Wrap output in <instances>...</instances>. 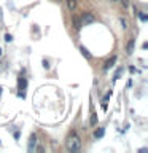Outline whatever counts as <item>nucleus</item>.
<instances>
[{
  "label": "nucleus",
  "mask_w": 148,
  "mask_h": 153,
  "mask_svg": "<svg viewBox=\"0 0 148 153\" xmlns=\"http://www.w3.org/2000/svg\"><path fill=\"white\" fill-rule=\"evenodd\" d=\"M81 26H83V24H81L80 19H78V18H73V27L76 29V30H78V29H80Z\"/></svg>",
  "instance_id": "nucleus-9"
},
{
  "label": "nucleus",
  "mask_w": 148,
  "mask_h": 153,
  "mask_svg": "<svg viewBox=\"0 0 148 153\" xmlns=\"http://www.w3.org/2000/svg\"><path fill=\"white\" fill-rule=\"evenodd\" d=\"M138 16H140V19H142V21H147V19H148V18H147V14H145V13H142V11L138 13Z\"/></svg>",
  "instance_id": "nucleus-13"
},
{
  "label": "nucleus",
  "mask_w": 148,
  "mask_h": 153,
  "mask_svg": "<svg viewBox=\"0 0 148 153\" xmlns=\"http://www.w3.org/2000/svg\"><path fill=\"white\" fill-rule=\"evenodd\" d=\"M13 40V37L10 35V33H7V35H5V42H11Z\"/></svg>",
  "instance_id": "nucleus-14"
},
{
  "label": "nucleus",
  "mask_w": 148,
  "mask_h": 153,
  "mask_svg": "<svg viewBox=\"0 0 148 153\" xmlns=\"http://www.w3.org/2000/svg\"><path fill=\"white\" fill-rule=\"evenodd\" d=\"M129 72H131V74H135L137 70H135V67H129Z\"/></svg>",
  "instance_id": "nucleus-17"
},
{
  "label": "nucleus",
  "mask_w": 148,
  "mask_h": 153,
  "mask_svg": "<svg viewBox=\"0 0 148 153\" xmlns=\"http://www.w3.org/2000/svg\"><path fill=\"white\" fill-rule=\"evenodd\" d=\"M134 45H135V42H134V40H129V43H127V54H132Z\"/></svg>",
  "instance_id": "nucleus-6"
},
{
  "label": "nucleus",
  "mask_w": 148,
  "mask_h": 153,
  "mask_svg": "<svg viewBox=\"0 0 148 153\" xmlns=\"http://www.w3.org/2000/svg\"><path fill=\"white\" fill-rule=\"evenodd\" d=\"M97 120H99V118H97V113H92V115H91V121H89L91 126H95V124H97Z\"/></svg>",
  "instance_id": "nucleus-8"
},
{
  "label": "nucleus",
  "mask_w": 148,
  "mask_h": 153,
  "mask_svg": "<svg viewBox=\"0 0 148 153\" xmlns=\"http://www.w3.org/2000/svg\"><path fill=\"white\" fill-rule=\"evenodd\" d=\"M104 136V128H100V129H95V132H94V137H102Z\"/></svg>",
  "instance_id": "nucleus-11"
},
{
  "label": "nucleus",
  "mask_w": 148,
  "mask_h": 153,
  "mask_svg": "<svg viewBox=\"0 0 148 153\" xmlns=\"http://www.w3.org/2000/svg\"><path fill=\"white\" fill-rule=\"evenodd\" d=\"M115 62H116V56L110 57V59H108V61H107V62H105V64H104V69H105V70H108L110 67H113V65H115Z\"/></svg>",
  "instance_id": "nucleus-5"
},
{
  "label": "nucleus",
  "mask_w": 148,
  "mask_h": 153,
  "mask_svg": "<svg viewBox=\"0 0 148 153\" xmlns=\"http://www.w3.org/2000/svg\"><path fill=\"white\" fill-rule=\"evenodd\" d=\"M80 51H81V54H83V56L86 57V59H91V54H89V51L86 50L84 46H81V48H80Z\"/></svg>",
  "instance_id": "nucleus-7"
},
{
  "label": "nucleus",
  "mask_w": 148,
  "mask_h": 153,
  "mask_svg": "<svg viewBox=\"0 0 148 153\" xmlns=\"http://www.w3.org/2000/svg\"><path fill=\"white\" fill-rule=\"evenodd\" d=\"M121 24H123V29H126V27H127V22H126V19H121Z\"/></svg>",
  "instance_id": "nucleus-15"
},
{
  "label": "nucleus",
  "mask_w": 148,
  "mask_h": 153,
  "mask_svg": "<svg viewBox=\"0 0 148 153\" xmlns=\"http://www.w3.org/2000/svg\"><path fill=\"white\" fill-rule=\"evenodd\" d=\"M110 96H112V91H110V93H107V96L104 97V100H108V99H110Z\"/></svg>",
  "instance_id": "nucleus-16"
},
{
  "label": "nucleus",
  "mask_w": 148,
  "mask_h": 153,
  "mask_svg": "<svg viewBox=\"0 0 148 153\" xmlns=\"http://www.w3.org/2000/svg\"><path fill=\"white\" fill-rule=\"evenodd\" d=\"M121 74H123V69H118V70H116V74H115V81H116L119 76H121Z\"/></svg>",
  "instance_id": "nucleus-12"
},
{
  "label": "nucleus",
  "mask_w": 148,
  "mask_h": 153,
  "mask_svg": "<svg viewBox=\"0 0 148 153\" xmlns=\"http://www.w3.org/2000/svg\"><path fill=\"white\" fill-rule=\"evenodd\" d=\"M67 7H69V10H73L76 7V0H67Z\"/></svg>",
  "instance_id": "nucleus-10"
},
{
  "label": "nucleus",
  "mask_w": 148,
  "mask_h": 153,
  "mask_svg": "<svg viewBox=\"0 0 148 153\" xmlns=\"http://www.w3.org/2000/svg\"><path fill=\"white\" fill-rule=\"evenodd\" d=\"M0 56H2V48H0Z\"/></svg>",
  "instance_id": "nucleus-18"
},
{
  "label": "nucleus",
  "mask_w": 148,
  "mask_h": 153,
  "mask_svg": "<svg viewBox=\"0 0 148 153\" xmlns=\"http://www.w3.org/2000/svg\"><path fill=\"white\" fill-rule=\"evenodd\" d=\"M113 2H118V0H113Z\"/></svg>",
  "instance_id": "nucleus-20"
},
{
  "label": "nucleus",
  "mask_w": 148,
  "mask_h": 153,
  "mask_svg": "<svg viewBox=\"0 0 148 153\" xmlns=\"http://www.w3.org/2000/svg\"><path fill=\"white\" fill-rule=\"evenodd\" d=\"M67 150L69 152H78L80 148H81V139L78 134H75V132H72L69 139H67Z\"/></svg>",
  "instance_id": "nucleus-1"
},
{
  "label": "nucleus",
  "mask_w": 148,
  "mask_h": 153,
  "mask_svg": "<svg viewBox=\"0 0 148 153\" xmlns=\"http://www.w3.org/2000/svg\"><path fill=\"white\" fill-rule=\"evenodd\" d=\"M18 85H19V96L24 99V97H26V86H27L26 78H22V76H21V78L18 80Z\"/></svg>",
  "instance_id": "nucleus-2"
},
{
  "label": "nucleus",
  "mask_w": 148,
  "mask_h": 153,
  "mask_svg": "<svg viewBox=\"0 0 148 153\" xmlns=\"http://www.w3.org/2000/svg\"><path fill=\"white\" fill-rule=\"evenodd\" d=\"M94 21H95V18H94L92 13H84L83 16H81V24H83V26H86V24H92Z\"/></svg>",
  "instance_id": "nucleus-3"
},
{
  "label": "nucleus",
  "mask_w": 148,
  "mask_h": 153,
  "mask_svg": "<svg viewBox=\"0 0 148 153\" xmlns=\"http://www.w3.org/2000/svg\"><path fill=\"white\" fill-rule=\"evenodd\" d=\"M0 93H2V88H0Z\"/></svg>",
  "instance_id": "nucleus-19"
},
{
  "label": "nucleus",
  "mask_w": 148,
  "mask_h": 153,
  "mask_svg": "<svg viewBox=\"0 0 148 153\" xmlns=\"http://www.w3.org/2000/svg\"><path fill=\"white\" fill-rule=\"evenodd\" d=\"M35 145H37V136H35V134H32L30 139H29V147H27V150L32 153L33 150H35Z\"/></svg>",
  "instance_id": "nucleus-4"
}]
</instances>
